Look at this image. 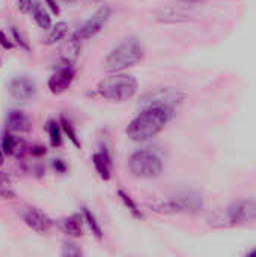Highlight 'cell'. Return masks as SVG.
<instances>
[{
  "label": "cell",
  "instance_id": "obj_1",
  "mask_svg": "<svg viewBox=\"0 0 256 257\" xmlns=\"http://www.w3.org/2000/svg\"><path fill=\"white\" fill-rule=\"evenodd\" d=\"M174 117V107L167 105H149L136 114L125 128L130 140L142 143L154 139Z\"/></svg>",
  "mask_w": 256,
  "mask_h": 257
},
{
  "label": "cell",
  "instance_id": "obj_2",
  "mask_svg": "<svg viewBox=\"0 0 256 257\" xmlns=\"http://www.w3.org/2000/svg\"><path fill=\"white\" fill-rule=\"evenodd\" d=\"M145 59V48L136 38H128L118 44L104 60L107 72H125L128 68L139 65Z\"/></svg>",
  "mask_w": 256,
  "mask_h": 257
},
{
  "label": "cell",
  "instance_id": "obj_3",
  "mask_svg": "<svg viewBox=\"0 0 256 257\" xmlns=\"http://www.w3.org/2000/svg\"><path fill=\"white\" fill-rule=\"evenodd\" d=\"M139 89L137 80L125 72H110L97 84V93L106 101L125 102L130 101Z\"/></svg>",
  "mask_w": 256,
  "mask_h": 257
},
{
  "label": "cell",
  "instance_id": "obj_4",
  "mask_svg": "<svg viewBox=\"0 0 256 257\" xmlns=\"http://www.w3.org/2000/svg\"><path fill=\"white\" fill-rule=\"evenodd\" d=\"M256 220L255 200H240L228 206L225 211L214 212L208 217V224L214 229H225L240 224L253 223Z\"/></svg>",
  "mask_w": 256,
  "mask_h": 257
},
{
  "label": "cell",
  "instance_id": "obj_5",
  "mask_svg": "<svg viewBox=\"0 0 256 257\" xmlns=\"http://www.w3.org/2000/svg\"><path fill=\"white\" fill-rule=\"evenodd\" d=\"M128 170L139 179H155L163 173V161L151 149H139L128 158Z\"/></svg>",
  "mask_w": 256,
  "mask_h": 257
},
{
  "label": "cell",
  "instance_id": "obj_6",
  "mask_svg": "<svg viewBox=\"0 0 256 257\" xmlns=\"http://www.w3.org/2000/svg\"><path fill=\"white\" fill-rule=\"evenodd\" d=\"M151 211L158 214H196L202 209V199L195 194L172 197L167 200H154Z\"/></svg>",
  "mask_w": 256,
  "mask_h": 257
},
{
  "label": "cell",
  "instance_id": "obj_7",
  "mask_svg": "<svg viewBox=\"0 0 256 257\" xmlns=\"http://www.w3.org/2000/svg\"><path fill=\"white\" fill-rule=\"evenodd\" d=\"M110 17H112V9H110V6H109V5L100 6V8L89 17V20H86V21L83 23V26L78 27V29L72 33L71 38H72L74 41H77L78 44H83L84 41H88V39L94 38L95 35H98V33L104 29V26L107 24V21L110 20Z\"/></svg>",
  "mask_w": 256,
  "mask_h": 257
},
{
  "label": "cell",
  "instance_id": "obj_8",
  "mask_svg": "<svg viewBox=\"0 0 256 257\" xmlns=\"http://www.w3.org/2000/svg\"><path fill=\"white\" fill-rule=\"evenodd\" d=\"M74 77H75V69L72 66V60L62 57L59 66L48 78L47 87L53 95H60L69 89V86L74 81Z\"/></svg>",
  "mask_w": 256,
  "mask_h": 257
},
{
  "label": "cell",
  "instance_id": "obj_9",
  "mask_svg": "<svg viewBox=\"0 0 256 257\" xmlns=\"http://www.w3.org/2000/svg\"><path fill=\"white\" fill-rule=\"evenodd\" d=\"M184 93L178 89L174 87H160V89H154L148 93H145L140 99L143 107H149V105H167V107H174L175 104H180L184 99Z\"/></svg>",
  "mask_w": 256,
  "mask_h": 257
},
{
  "label": "cell",
  "instance_id": "obj_10",
  "mask_svg": "<svg viewBox=\"0 0 256 257\" xmlns=\"http://www.w3.org/2000/svg\"><path fill=\"white\" fill-rule=\"evenodd\" d=\"M23 221L29 229L39 235H47L54 224L53 220L38 208H27L23 212Z\"/></svg>",
  "mask_w": 256,
  "mask_h": 257
},
{
  "label": "cell",
  "instance_id": "obj_11",
  "mask_svg": "<svg viewBox=\"0 0 256 257\" xmlns=\"http://www.w3.org/2000/svg\"><path fill=\"white\" fill-rule=\"evenodd\" d=\"M8 90L15 101H29L36 95V84L29 77H15L9 81Z\"/></svg>",
  "mask_w": 256,
  "mask_h": 257
},
{
  "label": "cell",
  "instance_id": "obj_12",
  "mask_svg": "<svg viewBox=\"0 0 256 257\" xmlns=\"http://www.w3.org/2000/svg\"><path fill=\"white\" fill-rule=\"evenodd\" d=\"M6 128L15 134H27L32 131V119L21 110H11L6 117Z\"/></svg>",
  "mask_w": 256,
  "mask_h": 257
},
{
  "label": "cell",
  "instance_id": "obj_13",
  "mask_svg": "<svg viewBox=\"0 0 256 257\" xmlns=\"http://www.w3.org/2000/svg\"><path fill=\"white\" fill-rule=\"evenodd\" d=\"M2 148L5 151L6 155L9 157H15V158H23L26 155V152H29V148L26 145V142L18 137L15 133H11L8 131L5 136H3V140H2Z\"/></svg>",
  "mask_w": 256,
  "mask_h": 257
},
{
  "label": "cell",
  "instance_id": "obj_14",
  "mask_svg": "<svg viewBox=\"0 0 256 257\" xmlns=\"http://www.w3.org/2000/svg\"><path fill=\"white\" fill-rule=\"evenodd\" d=\"M92 164L95 167V172L103 181H110L112 179V158L110 154L106 149L97 151L92 155Z\"/></svg>",
  "mask_w": 256,
  "mask_h": 257
},
{
  "label": "cell",
  "instance_id": "obj_15",
  "mask_svg": "<svg viewBox=\"0 0 256 257\" xmlns=\"http://www.w3.org/2000/svg\"><path fill=\"white\" fill-rule=\"evenodd\" d=\"M83 215L74 214L71 217H65L59 220V229L69 238H81L83 236Z\"/></svg>",
  "mask_w": 256,
  "mask_h": 257
},
{
  "label": "cell",
  "instance_id": "obj_16",
  "mask_svg": "<svg viewBox=\"0 0 256 257\" xmlns=\"http://www.w3.org/2000/svg\"><path fill=\"white\" fill-rule=\"evenodd\" d=\"M30 14H32L33 20H35V23H36L41 29L50 30V27L53 26V23H51V15H50L48 9H45L41 3H33Z\"/></svg>",
  "mask_w": 256,
  "mask_h": 257
},
{
  "label": "cell",
  "instance_id": "obj_17",
  "mask_svg": "<svg viewBox=\"0 0 256 257\" xmlns=\"http://www.w3.org/2000/svg\"><path fill=\"white\" fill-rule=\"evenodd\" d=\"M81 215H83L84 224L88 226V229L91 230V233H92L98 241H101L103 236H104V233H103L101 224H100V221L97 220L95 214H94L88 206H81Z\"/></svg>",
  "mask_w": 256,
  "mask_h": 257
},
{
  "label": "cell",
  "instance_id": "obj_18",
  "mask_svg": "<svg viewBox=\"0 0 256 257\" xmlns=\"http://www.w3.org/2000/svg\"><path fill=\"white\" fill-rule=\"evenodd\" d=\"M66 33H68V24L65 21H59L50 27L44 44L45 45H56L66 36Z\"/></svg>",
  "mask_w": 256,
  "mask_h": 257
},
{
  "label": "cell",
  "instance_id": "obj_19",
  "mask_svg": "<svg viewBox=\"0 0 256 257\" xmlns=\"http://www.w3.org/2000/svg\"><path fill=\"white\" fill-rule=\"evenodd\" d=\"M118 197L122 202V205L128 209V212L131 214L133 218L136 220H143V212L140 211L139 205L136 203V200L125 191V190H118Z\"/></svg>",
  "mask_w": 256,
  "mask_h": 257
},
{
  "label": "cell",
  "instance_id": "obj_20",
  "mask_svg": "<svg viewBox=\"0 0 256 257\" xmlns=\"http://www.w3.org/2000/svg\"><path fill=\"white\" fill-rule=\"evenodd\" d=\"M59 123H60L62 133L69 139V142H71L77 149H81V142H80V139H78V136H77V131H75V128H74L72 122H71L66 116H63V114H62V116H60Z\"/></svg>",
  "mask_w": 256,
  "mask_h": 257
},
{
  "label": "cell",
  "instance_id": "obj_21",
  "mask_svg": "<svg viewBox=\"0 0 256 257\" xmlns=\"http://www.w3.org/2000/svg\"><path fill=\"white\" fill-rule=\"evenodd\" d=\"M45 130L48 133V139H50V145L53 148H60L62 146V128L60 123L56 122L54 119H48Z\"/></svg>",
  "mask_w": 256,
  "mask_h": 257
},
{
  "label": "cell",
  "instance_id": "obj_22",
  "mask_svg": "<svg viewBox=\"0 0 256 257\" xmlns=\"http://www.w3.org/2000/svg\"><path fill=\"white\" fill-rule=\"evenodd\" d=\"M15 190L12 185V179L8 172L0 170V197L5 200H12L15 199Z\"/></svg>",
  "mask_w": 256,
  "mask_h": 257
},
{
  "label": "cell",
  "instance_id": "obj_23",
  "mask_svg": "<svg viewBox=\"0 0 256 257\" xmlns=\"http://www.w3.org/2000/svg\"><path fill=\"white\" fill-rule=\"evenodd\" d=\"M187 14L183 12L181 9H177V8H167L163 11L161 15H158V20L164 21V23H180V21H184L187 20Z\"/></svg>",
  "mask_w": 256,
  "mask_h": 257
},
{
  "label": "cell",
  "instance_id": "obj_24",
  "mask_svg": "<svg viewBox=\"0 0 256 257\" xmlns=\"http://www.w3.org/2000/svg\"><path fill=\"white\" fill-rule=\"evenodd\" d=\"M11 35H12V41H14V44L17 45V47H20V50H23V51H26V53H30V44H29V41H27V38L15 27V26H12L11 27Z\"/></svg>",
  "mask_w": 256,
  "mask_h": 257
},
{
  "label": "cell",
  "instance_id": "obj_25",
  "mask_svg": "<svg viewBox=\"0 0 256 257\" xmlns=\"http://www.w3.org/2000/svg\"><path fill=\"white\" fill-rule=\"evenodd\" d=\"M60 254L62 256H68V257H77V256H81L83 254V251L80 250V247H77L75 244H72V242H65L63 245H62V251H60Z\"/></svg>",
  "mask_w": 256,
  "mask_h": 257
},
{
  "label": "cell",
  "instance_id": "obj_26",
  "mask_svg": "<svg viewBox=\"0 0 256 257\" xmlns=\"http://www.w3.org/2000/svg\"><path fill=\"white\" fill-rule=\"evenodd\" d=\"M17 2V8L21 14H29L32 11L33 6V0H15Z\"/></svg>",
  "mask_w": 256,
  "mask_h": 257
},
{
  "label": "cell",
  "instance_id": "obj_27",
  "mask_svg": "<svg viewBox=\"0 0 256 257\" xmlns=\"http://www.w3.org/2000/svg\"><path fill=\"white\" fill-rule=\"evenodd\" d=\"M51 166L56 170V173H59V175H65L66 170H68V166H66V163L63 160H53Z\"/></svg>",
  "mask_w": 256,
  "mask_h": 257
},
{
  "label": "cell",
  "instance_id": "obj_28",
  "mask_svg": "<svg viewBox=\"0 0 256 257\" xmlns=\"http://www.w3.org/2000/svg\"><path fill=\"white\" fill-rule=\"evenodd\" d=\"M0 47L5 48V50H12V48L15 47L14 41H11V39L8 38V35H6L3 30H0Z\"/></svg>",
  "mask_w": 256,
  "mask_h": 257
},
{
  "label": "cell",
  "instance_id": "obj_29",
  "mask_svg": "<svg viewBox=\"0 0 256 257\" xmlns=\"http://www.w3.org/2000/svg\"><path fill=\"white\" fill-rule=\"evenodd\" d=\"M29 152H30V155H33V157H36V158H41V157H44V155L47 154V149H45V146L33 145L32 148H29Z\"/></svg>",
  "mask_w": 256,
  "mask_h": 257
},
{
  "label": "cell",
  "instance_id": "obj_30",
  "mask_svg": "<svg viewBox=\"0 0 256 257\" xmlns=\"http://www.w3.org/2000/svg\"><path fill=\"white\" fill-rule=\"evenodd\" d=\"M44 5L47 6V9H48L51 14H54V15H59V14H60V8H59V5L56 3V0H44Z\"/></svg>",
  "mask_w": 256,
  "mask_h": 257
},
{
  "label": "cell",
  "instance_id": "obj_31",
  "mask_svg": "<svg viewBox=\"0 0 256 257\" xmlns=\"http://www.w3.org/2000/svg\"><path fill=\"white\" fill-rule=\"evenodd\" d=\"M5 151H3V148L0 146V169L3 167V164H5Z\"/></svg>",
  "mask_w": 256,
  "mask_h": 257
},
{
  "label": "cell",
  "instance_id": "obj_32",
  "mask_svg": "<svg viewBox=\"0 0 256 257\" xmlns=\"http://www.w3.org/2000/svg\"><path fill=\"white\" fill-rule=\"evenodd\" d=\"M180 2H183V3H186V5H196V3H201V2H204V0H180Z\"/></svg>",
  "mask_w": 256,
  "mask_h": 257
},
{
  "label": "cell",
  "instance_id": "obj_33",
  "mask_svg": "<svg viewBox=\"0 0 256 257\" xmlns=\"http://www.w3.org/2000/svg\"><path fill=\"white\" fill-rule=\"evenodd\" d=\"M247 254H249V256H256V250H253V251H249Z\"/></svg>",
  "mask_w": 256,
  "mask_h": 257
},
{
  "label": "cell",
  "instance_id": "obj_34",
  "mask_svg": "<svg viewBox=\"0 0 256 257\" xmlns=\"http://www.w3.org/2000/svg\"><path fill=\"white\" fill-rule=\"evenodd\" d=\"M63 2H68V3H75V2H78V0H63Z\"/></svg>",
  "mask_w": 256,
  "mask_h": 257
},
{
  "label": "cell",
  "instance_id": "obj_35",
  "mask_svg": "<svg viewBox=\"0 0 256 257\" xmlns=\"http://www.w3.org/2000/svg\"><path fill=\"white\" fill-rule=\"evenodd\" d=\"M0 68H2V57H0Z\"/></svg>",
  "mask_w": 256,
  "mask_h": 257
}]
</instances>
